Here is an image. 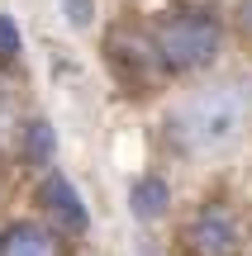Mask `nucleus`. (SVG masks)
<instances>
[{
    "mask_svg": "<svg viewBox=\"0 0 252 256\" xmlns=\"http://www.w3.org/2000/svg\"><path fill=\"white\" fill-rule=\"evenodd\" d=\"M157 52L167 62V72H205L219 57V43H224V28L209 14H171L157 24Z\"/></svg>",
    "mask_w": 252,
    "mask_h": 256,
    "instance_id": "obj_2",
    "label": "nucleus"
},
{
    "mask_svg": "<svg viewBox=\"0 0 252 256\" xmlns=\"http://www.w3.org/2000/svg\"><path fill=\"white\" fill-rule=\"evenodd\" d=\"M19 57V28L10 14H0V62H15Z\"/></svg>",
    "mask_w": 252,
    "mask_h": 256,
    "instance_id": "obj_9",
    "label": "nucleus"
},
{
    "mask_svg": "<svg viewBox=\"0 0 252 256\" xmlns=\"http://www.w3.org/2000/svg\"><path fill=\"white\" fill-rule=\"evenodd\" d=\"M62 10H67V24H72V28H86V24H91V0H62Z\"/></svg>",
    "mask_w": 252,
    "mask_h": 256,
    "instance_id": "obj_10",
    "label": "nucleus"
},
{
    "mask_svg": "<svg viewBox=\"0 0 252 256\" xmlns=\"http://www.w3.org/2000/svg\"><path fill=\"white\" fill-rule=\"evenodd\" d=\"M0 256H62L53 242V232L38 223H10L0 232Z\"/></svg>",
    "mask_w": 252,
    "mask_h": 256,
    "instance_id": "obj_6",
    "label": "nucleus"
},
{
    "mask_svg": "<svg viewBox=\"0 0 252 256\" xmlns=\"http://www.w3.org/2000/svg\"><path fill=\"white\" fill-rule=\"evenodd\" d=\"M167 204H171V190H167L162 176H143V180L133 185V194H129V209H133L138 223H157L162 214H167Z\"/></svg>",
    "mask_w": 252,
    "mask_h": 256,
    "instance_id": "obj_7",
    "label": "nucleus"
},
{
    "mask_svg": "<svg viewBox=\"0 0 252 256\" xmlns=\"http://www.w3.org/2000/svg\"><path fill=\"white\" fill-rule=\"evenodd\" d=\"M238 24H243V34L252 38V0H243V10H238Z\"/></svg>",
    "mask_w": 252,
    "mask_h": 256,
    "instance_id": "obj_11",
    "label": "nucleus"
},
{
    "mask_svg": "<svg viewBox=\"0 0 252 256\" xmlns=\"http://www.w3.org/2000/svg\"><path fill=\"white\" fill-rule=\"evenodd\" d=\"M38 204H43V214L57 223L62 232H86V204H81V194H76V185L67 180V176H43V185H38Z\"/></svg>",
    "mask_w": 252,
    "mask_h": 256,
    "instance_id": "obj_5",
    "label": "nucleus"
},
{
    "mask_svg": "<svg viewBox=\"0 0 252 256\" xmlns=\"http://www.w3.org/2000/svg\"><path fill=\"white\" fill-rule=\"evenodd\" d=\"M105 52H110L114 76L129 81V86H148L152 76H157V66H167L162 52H157V38L143 34V28H114V34L105 38Z\"/></svg>",
    "mask_w": 252,
    "mask_h": 256,
    "instance_id": "obj_3",
    "label": "nucleus"
},
{
    "mask_svg": "<svg viewBox=\"0 0 252 256\" xmlns=\"http://www.w3.org/2000/svg\"><path fill=\"white\" fill-rule=\"evenodd\" d=\"M5 124H10V100L0 95V138H5Z\"/></svg>",
    "mask_w": 252,
    "mask_h": 256,
    "instance_id": "obj_12",
    "label": "nucleus"
},
{
    "mask_svg": "<svg viewBox=\"0 0 252 256\" xmlns=\"http://www.w3.org/2000/svg\"><path fill=\"white\" fill-rule=\"evenodd\" d=\"M53 124H48V119H34V124H29L24 128V156H29V162H38V166H48V162H53Z\"/></svg>",
    "mask_w": 252,
    "mask_h": 256,
    "instance_id": "obj_8",
    "label": "nucleus"
},
{
    "mask_svg": "<svg viewBox=\"0 0 252 256\" xmlns=\"http://www.w3.org/2000/svg\"><path fill=\"white\" fill-rule=\"evenodd\" d=\"M186 252L190 256H238L243 252V228H238L233 209L205 204V209L186 223Z\"/></svg>",
    "mask_w": 252,
    "mask_h": 256,
    "instance_id": "obj_4",
    "label": "nucleus"
},
{
    "mask_svg": "<svg viewBox=\"0 0 252 256\" xmlns=\"http://www.w3.org/2000/svg\"><path fill=\"white\" fill-rule=\"evenodd\" d=\"M247 119H252V90L243 81H228V86H209V90L190 95L176 110L171 128H176L186 152H224L228 142L243 138Z\"/></svg>",
    "mask_w": 252,
    "mask_h": 256,
    "instance_id": "obj_1",
    "label": "nucleus"
}]
</instances>
